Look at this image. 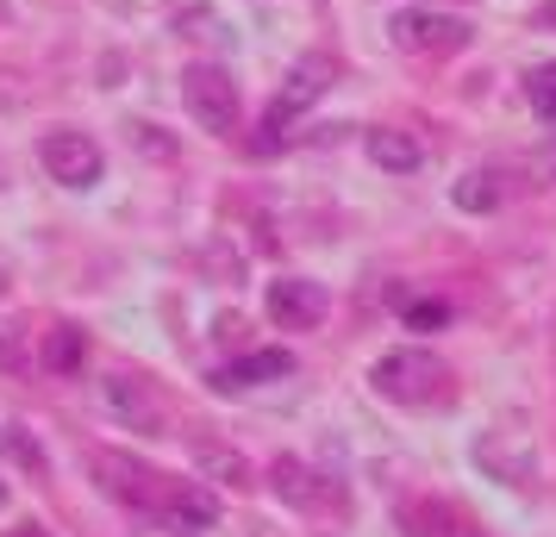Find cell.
<instances>
[{
    "label": "cell",
    "mask_w": 556,
    "mask_h": 537,
    "mask_svg": "<svg viewBox=\"0 0 556 537\" xmlns=\"http://www.w3.org/2000/svg\"><path fill=\"white\" fill-rule=\"evenodd\" d=\"M388 38H394L401 51H419V56L463 51V44H469V20H456V13H394Z\"/></svg>",
    "instance_id": "obj_7"
},
{
    "label": "cell",
    "mask_w": 556,
    "mask_h": 537,
    "mask_svg": "<svg viewBox=\"0 0 556 537\" xmlns=\"http://www.w3.org/2000/svg\"><path fill=\"white\" fill-rule=\"evenodd\" d=\"M156 519L169 525V532H213L219 525V500L194 482H163V507Z\"/></svg>",
    "instance_id": "obj_9"
},
{
    "label": "cell",
    "mask_w": 556,
    "mask_h": 537,
    "mask_svg": "<svg viewBox=\"0 0 556 537\" xmlns=\"http://www.w3.org/2000/svg\"><path fill=\"white\" fill-rule=\"evenodd\" d=\"M181 106H188V119L213 138H231L238 131V81L219 69V63H188V76H181Z\"/></svg>",
    "instance_id": "obj_3"
},
{
    "label": "cell",
    "mask_w": 556,
    "mask_h": 537,
    "mask_svg": "<svg viewBox=\"0 0 556 537\" xmlns=\"http://www.w3.org/2000/svg\"><path fill=\"white\" fill-rule=\"evenodd\" d=\"M326 312H331V301H326V287L319 282H269V319H276L281 332H313V325H326Z\"/></svg>",
    "instance_id": "obj_8"
},
{
    "label": "cell",
    "mask_w": 556,
    "mask_h": 537,
    "mask_svg": "<svg viewBox=\"0 0 556 537\" xmlns=\"http://www.w3.org/2000/svg\"><path fill=\"white\" fill-rule=\"evenodd\" d=\"M38 163H45V176L63 181V188H94L106 169V156L101 144L88 138V131H70V126H56L38 138Z\"/></svg>",
    "instance_id": "obj_5"
},
{
    "label": "cell",
    "mask_w": 556,
    "mask_h": 537,
    "mask_svg": "<svg viewBox=\"0 0 556 537\" xmlns=\"http://www.w3.org/2000/svg\"><path fill=\"white\" fill-rule=\"evenodd\" d=\"M269 475H276L281 500H288V507H301V512H319V507H331V500H338V494H331V487L319 482L306 462H294V457H276V469H269Z\"/></svg>",
    "instance_id": "obj_10"
},
{
    "label": "cell",
    "mask_w": 556,
    "mask_h": 537,
    "mask_svg": "<svg viewBox=\"0 0 556 537\" xmlns=\"http://www.w3.org/2000/svg\"><path fill=\"white\" fill-rule=\"evenodd\" d=\"M363 151H369V163L388 169V176H413V169L426 163L419 138H413V131H394V126H376L369 138H363Z\"/></svg>",
    "instance_id": "obj_11"
},
{
    "label": "cell",
    "mask_w": 556,
    "mask_h": 537,
    "mask_svg": "<svg viewBox=\"0 0 556 537\" xmlns=\"http://www.w3.org/2000/svg\"><path fill=\"white\" fill-rule=\"evenodd\" d=\"M131 144H138V151H156V156H169V151H176V144H169V138H163L156 126H131Z\"/></svg>",
    "instance_id": "obj_19"
},
{
    "label": "cell",
    "mask_w": 556,
    "mask_h": 537,
    "mask_svg": "<svg viewBox=\"0 0 556 537\" xmlns=\"http://www.w3.org/2000/svg\"><path fill=\"white\" fill-rule=\"evenodd\" d=\"M194 462H201V475H213V482L251 487V462L238 457V450H226V444H194Z\"/></svg>",
    "instance_id": "obj_14"
},
{
    "label": "cell",
    "mask_w": 556,
    "mask_h": 537,
    "mask_svg": "<svg viewBox=\"0 0 556 537\" xmlns=\"http://www.w3.org/2000/svg\"><path fill=\"white\" fill-rule=\"evenodd\" d=\"M331 76H338V63H331L326 51L301 56V63L288 69V81L276 88V101H269V113H263V131H256V151H263V156H276L281 144H288V126L301 119L306 106H319V101H326Z\"/></svg>",
    "instance_id": "obj_1"
},
{
    "label": "cell",
    "mask_w": 556,
    "mask_h": 537,
    "mask_svg": "<svg viewBox=\"0 0 556 537\" xmlns=\"http://www.w3.org/2000/svg\"><path fill=\"white\" fill-rule=\"evenodd\" d=\"M281 375H294V357H288V350H251V357H238L231 369H219L213 382L219 387H256V382H281Z\"/></svg>",
    "instance_id": "obj_12"
},
{
    "label": "cell",
    "mask_w": 556,
    "mask_h": 537,
    "mask_svg": "<svg viewBox=\"0 0 556 537\" xmlns=\"http://www.w3.org/2000/svg\"><path fill=\"white\" fill-rule=\"evenodd\" d=\"M444 362L431 357V350H388L376 362V394L381 400H394V407H431L438 394H444Z\"/></svg>",
    "instance_id": "obj_2"
},
{
    "label": "cell",
    "mask_w": 556,
    "mask_h": 537,
    "mask_svg": "<svg viewBox=\"0 0 556 537\" xmlns=\"http://www.w3.org/2000/svg\"><path fill=\"white\" fill-rule=\"evenodd\" d=\"M0 500H7V487H0Z\"/></svg>",
    "instance_id": "obj_21"
},
{
    "label": "cell",
    "mask_w": 556,
    "mask_h": 537,
    "mask_svg": "<svg viewBox=\"0 0 556 537\" xmlns=\"http://www.w3.org/2000/svg\"><path fill=\"white\" fill-rule=\"evenodd\" d=\"M456 206L463 213H494L501 206V181L488 176V169H469V176L456 181Z\"/></svg>",
    "instance_id": "obj_16"
},
{
    "label": "cell",
    "mask_w": 556,
    "mask_h": 537,
    "mask_svg": "<svg viewBox=\"0 0 556 537\" xmlns=\"http://www.w3.org/2000/svg\"><path fill=\"white\" fill-rule=\"evenodd\" d=\"M45 369H51V375H76V369H81V332H76V325L45 332Z\"/></svg>",
    "instance_id": "obj_15"
},
{
    "label": "cell",
    "mask_w": 556,
    "mask_h": 537,
    "mask_svg": "<svg viewBox=\"0 0 556 537\" xmlns=\"http://www.w3.org/2000/svg\"><path fill=\"white\" fill-rule=\"evenodd\" d=\"M401 525H406V537H476L469 532V519H456L451 507H406L401 512Z\"/></svg>",
    "instance_id": "obj_13"
},
{
    "label": "cell",
    "mask_w": 556,
    "mask_h": 537,
    "mask_svg": "<svg viewBox=\"0 0 556 537\" xmlns=\"http://www.w3.org/2000/svg\"><path fill=\"white\" fill-rule=\"evenodd\" d=\"M101 407L113 412L119 425H131V432H144V437L169 432V407H163V394H156L151 382H138V375H101Z\"/></svg>",
    "instance_id": "obj_6"
},
{
    "label": "cell",
    "mask_w": 556,
    "mask_h": 537,
    "mask_svg": "<svg viewBox=\"0 0 556 537\" xmlns=\"http://www.w3.org/2000/svg\"><path fill=\"white\" fill-rule=\"evenodd\" d=\"M88 475H94V487L113 494L119 507L151 512V519H156V507H163V482H169V475L144 469V462L126 457V450H88Z\"/></svg>",
    "instance_id": "obj_4"
},
{
    "label": "cell",
    "mask_w": 556,
    "mask_h": 537,
    "mask_svg": "<svg viewBox=\"0 0 556 537\" xmlns=\"http://www.w3.org/2000/svg\"><path fill=\"white\" fill-rule=\"evenodd\" d=\"M7 537H51V532H45V525H31V519H26V525H13Z\"/></svg>",
    "instance_id": "obj_20"
},
{
    "label": "cell",
    "mask_w": 556,
    "mask_h": 537,
    "mask_svg": "<svg viewBox=\"0 0 556 537\" xmlns=\"http://www.w3.org/2000/svg\"><path fill=\"white\" fill-rule=\"evenodd\" d=\"M444 319H451L444 301H413V307H406V325H413V332H438Z\"/></svg>",
    "instance_id": "obj_18"
},
{
    "label": "cell",
    "mask_w": 556,
    "mask_h": 537,
    "mask_svg": "<svg viewBox=\"0 0 556 537\" xmlns=\"http://www.w3.org/2000/svg\"><path fill=\"white\" fill-rule=\"evenodd\" d=\"M0 181H7V169H0Z\"/></svg>",
    "instance_id": "obj_22"
},
{
    "label": "cell",
    "mask_w": 556,
    "mask_h": 537,
    "mask_svg": "<svg viewBox=\"0 0 556 537\" xmlns=\"http://www.w3.org/2000/svg\"><path fill=\"white\" fill-rule=\"evenodd\" d=\"M526 101H531V113L544 119V131L556 138V63H551V69H531V76H526Z\"/></svg>",
    "instance_id": "obj_17"
}]
</instances>
